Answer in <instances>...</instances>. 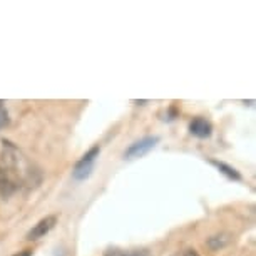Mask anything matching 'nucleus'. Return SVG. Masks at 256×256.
<instances>
[{"mask_svg":"<svg viewBox=\"0 0 256 256\" xmlns=\"http://www.w3.org/2000/svg\"><path fill=\"white\" fill-rule=\"evenodd\" d=\"M38 181L30 161L20 149L10 141H2L0 151V196L4 200L16 192L34 186Z\"/></svg>","mask_w":256,"mask_h":256,"instance_id":"nucleus-1","label":"nucleus"},{"mask_svg":"<svg viewBox=\"0 0 256 256\" xmlns=\"http://www.w3.org/2000/svg\"><path fill=\"white\" fill-rule=\"evenodd\" d=\"M228 243H230V236L228 234H216V236H211V238L208 240V246H210L211 250H214V251L224 248Z\"/></svg>","mask_w":256,"mask_h":256,"instance_id":"nucleus-8","label":"nucleus"},{"mask_svg":"<svg viewBox=\"0 0 256 256\" xmlns=\"http://www.w3.org/2000/svg\"><path fill=\"white\" fill-rule=\"evenodd\" d=\"M99 152H100V148L99 146H94L90 148L88 152L82 156L79 161L76 162L74 166V171H72V178L77 181H84L92 174V169H94V164L98 161L99 158Z\"/></svg>","mask_w":256,"mask_h":256,"instance_id":"nucleus-2","label":"nucleus"},{"mask_svg":"<svg viewBox=\"0 0 256 256\" xmlns=\"http://www.w3.org/2000/svg\"><path fill=\"white\" fill-rule=\"evenodd\" d=\"M8 122H10L8 112H7L6 106H4V100H0V129H4L6 126H8Z\"/></svg>","mask_w":256,"mask_h":256,"instance_id":"nucleus-9","label":"nucleus"},{"mask_svg":"<svg viewBox=\"0 0 256 256\" xmlns=\"http://www.w3.org/2000/svg\"><path fill=\"white\" fill-rule=\"evenodd\" d=\"M210 162L212 164V166L218 168V171H220V172H223V174H224L226 178H230V180H233V181H240V180H241V174H240V172L236 171L234 168L228 166L226 162H223V161H214V159H211Z\"/></svg>","mask_w":256,"mask_h":256,"instance_id":"nucleus-6","label":"nucleus"},{"mask_svg":"<svg viewBox=\"0 0 256 256\" xmlns=\"http://www.w3.org/2000/svg\"><path fill=\"white\" fill-rule=\"evenodd\" d=\"M190 132L192 136L200 138V139H206L211 136L212 132V128H211V122L204 118H194L190 122Z\"/></svg>","mask_w":256,"mask_h":256,"instance_id":"nucleus-5","label":"nucleus"},{"mask_svg":"<svg viewBox=\"0 0 256 256\" xmlns=\"http://www.w3.org/2000/svg\"><path fill=\"white\" fill-rule=\"evenodd\" d=\"M57 223V218L56 216H46V218H42L38 223L34 226V228L28 231L26 238L28 241H37V240H40V238H44V236L49 233V231H52V228L56 226Z\"/></svg>","mask_w":256,"mask_h":256,"instance_id":"nucleus-4","label":"nucleus"},{"mask_svg":"<svg viewBox=\"0 0 256 256\" xmlns=\"http://www.w3.org/2000/svg\"><path fill=\"white\" fill-rule=\"evenodd\" d=\"M159 142V138L158 136H148V138H142L139 141L132 142L131 146L124 151V159H136V158H141L144 154H148L151 149L156 146Z\"/></svg>","mask_w":256,"mask_h":256,"instance_id":"nucleus-3","label":"nucleus"},{"mask_svg":"<svg viewBox=\"0 0 256 256\" xmlns=\"http://www.w3.org/2000/svg\"><path fill=\"white\" fill-rule=\"evenodd\" d=\"M184 256H200V254H198L196 250H188L186 253H184Z\"/></svg>","mask_w":256,"mask_h":256,"instance_id":"nucleus-10","label":"nucleus"},{"mask_svg":"<svg viewBox=\"0 0 256 256\" xmlns=\"http://www.w3.org/2000/svg\"><path fill=\"white\" fill-rule=\"evenodd\" d=\"M32 254V251H28L27 250V253H22V254H16V256H30Z\"/></svg>","mask_w":256,"mask_h":256,"instance_id":"nucleus-11","label":"nucleus"},{"mask_svg":"<svg viewBox=\"0 0 256 256\" xmlns=\"http://www.w3.org/2000/svg\"><path fill=\"white\" fill-rule=\"evenodd\" d=\"M104 256H149L148 250H119V248H108L104 251Z\"/></svg>","mask_w":256,"mask_h":256,"instance_id":"nucleus-7","label":"nucleus"}]
</instances>
